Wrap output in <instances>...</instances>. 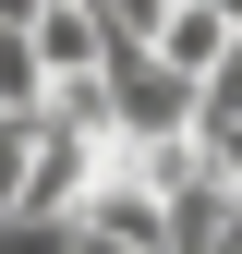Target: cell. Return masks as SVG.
<instances>
[{"label": "cell", "instance_id": "4", "mask_svg": "<svg viewBox=\"0 0 242 254\" xmlns=\"http://www.w3.org/2000/svg\"><path fill=\"white\" fill-rule=\"evenodd\" d=\"M0 254H85L73 206H0Z\"/></svg>", "mask_w": 242, "mask_h": 254}, {"label": "cell", "instance_id": "5", "mask_svg": "<svg viewBox=\"0 0 242 254\" xmlns=\"http://www.w3.org/2000/svg\"><path fill=\"white\" fill-rule=\"evenodd\" d=\"M218 12H230V37H242V0H218Z\"/></svg>", "mask_w": 242, "mask_h": 254}, {"label": "cell", "instance_id": "2", "mask_svg": "<svg viewBox=\"0 0 242 254\" xmlns=\"http://www.w3.org/2000/svg\"><path fill=\"white\" fill-rule=\"evenodd\" d=\"M170 254H242V182L206 170V145H194V170L170 182Z\"/></svg>", "mask_w": 242, "mask_h": 254}, {"label": "cell", "instance_id": "3", "mask_svg": "<svg viewBox=\"0 0 242 254\" xmlns=\"http://www.w3.org/2000/svg\"><path fill=\"white\" fill-rule=\"evenodd\" d=\"M24 37H37V61H49V85H60V73H97V61L121 49L97 0H37V24H24Z\"/></svg>", "mask_w": 242, "mask_h": 254}, {"label": "cell", "instance_id": "1", "mask_svg": "<svg viewBox=\"0 0 242 254\" xmlns=\"http://www.w3.org/2000/svg\"><path fill=\"white\" fill-rule=\"evenodd\" d=\"M109 133H121V145L194 133V73H170L158 37H121V49H109Z\"/></svg>", "mask_w": 242, "mask_h": 254}]
</instances>
